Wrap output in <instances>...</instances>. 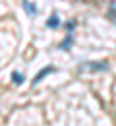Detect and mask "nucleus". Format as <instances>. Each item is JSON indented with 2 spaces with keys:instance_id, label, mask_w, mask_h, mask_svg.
<instances>
[{
  "instance_id": "nucleus-1",
  "label": "nucleus",
  "mask_w": 116,
  "mask_h": 126,
  "mask_svg": "<svg viewBox=\"0 0 116 126\" xmlns=\"http://www.w3.org/2000/svg\"><path fill=\"white\" fill-rule=\"evenodd\" d=\"M108 68V62L103 60V62H85L81 66V70H89V72H99V70H106Z\"/></svg>"
},
{
  "instance_id": "nucleus-2",
  "label": "nucleus",
  "mask_w": 116,
  "mask_h": 126,
  "mask_svg": "<svg viewBox=\"0 0 116 126\" xmlns=\"http://www.w3.org/2000/svg\"><path fill=\"white\" fill-rule=\"evenodd\" d=\"M50 72H54V66H49V68H45V70H41V72H39V74H37V76L33 78V81H31V85H37V83H39L41 79L45 78L47 74H50Z\"/></svg>"
},
{
  "instance_id": "nucleus-3",
  "label": "nucleus",
  "mask_w": 116,
  "mask_h": 126,
  "mask_svg": "<svg viewBox=\"0 0 116 126\" xmlns=\"http://www.w3.org/2000/svg\"><path fill=\"white\" fill-rule=\"evenodd\" d=\"M47 25H49V27H54V29H56V27H60V19H58V14H52V16H50V19L47 21Z\"/></svg>"
},
{
  "instance_id": "nucleus-4",
  "label": "nucleus",
  "mask_w": 116,
  "mask_h": 126,
  "mask_svg": "<svg viewBox=\"0 0 116 126\" xmlns=\"http://www.w3.org/2000/svg\"><path fill=\"white\" fill-rule=\"evenodd\" d=\"M72 41H74V35H72V33H68V35H66V39H64V41L60 43V48H62V50H68V47L72 45Z\"/></svg>"
},
{
  "instance_id": "nucleus-5",
  "label": "nucleus",
  "mask_w": 116,
  "mask_h": 126,
  "mask_svg": "<svg viewBox=\"0 0 116 126\" xmlns=\"http://www.w3.org/2000/svg\"><path fill=\"white\" fill-rule=\"evenodd\" d=\"M108 16H110V19H116V0H112V4H110V12H108Z\"/></svg>"
},
{
  "instance_id": "nucleus-6",
  "label": "nucleus",
  "mask_w": 116,
  "mask_h": 126,
  "mask_svg": "<svg viewBox=\"0 0 116 126\" xmlns=\"http://www.w3.org/2000/svg\"><path fill=\"white\" fill-rule=\"evenodd\" d=\"M12 79H14V83H21V81H23V76H21L19 72H14V74H12Z\"/></svg>"
},
{
  "instance_id": "nucleus-7",
  "label": "nucleus",
  "mask_w": 116,
  "mask_h": 126,
  "mask_svg": "<svg viewBox=\"0 0 116 126\" xmlns=\"http://www.w3.org/2000/svg\"><path fill=\"white\" fill-rule=\"evenodd\" d=\"M23 6L27 8V12H29V14H35V10H37L33 4H31V2H27V0H23Z\"/></svg>"
}]
</instances>
